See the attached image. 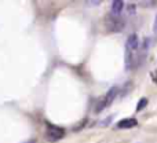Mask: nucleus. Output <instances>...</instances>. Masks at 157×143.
Here are the masks:
<instances>
[{"instance_id": "obj_1", "label": "nucleus", "mask_w": 157, "mask_h": 143, "mask_svg": "<svg viewBox=\"0 0 157 143\" xmlns=\"http://www.w3.org/2000/svg\"><path fill=\"white\" fill-rule=\"evenodd\" d=\"M105 25L109 32H121L124 28V21L120 18V15L108 14L105 18Z\"/></svg>"}, {"instance_id": "obj_2", "label": "nucleus", "mask_w": 157, "mask_h": 143, "mask_svg": "<svg viewBox=\"0 0 157 143\" xmlns=\"http://www.w3.org/2000/svg\"><path fill=\"white\" fill-rule=\"evenodd\" d=\"M117 92H119V88H116V87L109 89L108 94L105 95V98H103V99L98 103L97 107H95V111H97V113H99V111H102L105 107H108V106L114 100V98L117 96Z\"/></svg>"}, {"instance_id": "obj_3", "label": "nucleus", "mask_w": 157, "mask_h": 143, "mask_svg": "<svg viewBox=\"0 0 157 143\" xmlns=\"http://www.w3.org/2000/svg\"><path fill=\"white\" fill-rule=\"evenodd\" d=\"M63 136H65V130H62V128L59 127H48L46 131V138L47 141L50 142H57L59 141V139H62Z\"/></svg>"}, {"instance_id": "obj_4", "label": "nucleus", "mask_w": 157, "mask_h": 143, "mask_svg": "<svg viewBox=\"0 0 157 143\" xmlns=\"http://www.w3.org/2000/svg\"><path fill=\"white\" fill-rule=\"evenodd\" d=\"M139 47V39L136 35H130L127 39V43H125V51H136Z\"/></svg>"}, {"instance_id": "obj_5", "label": "nucleus", "mask_w": 157, "mask_h": 143, "mask_svg": "<svg viewBox=\"0 0 157 143\" xmlns=\"http://www.w3.org/2000/svg\"><path fill=\"white\" fill-rule=\"evenodd\" d=\"M136 125H138V121L135 119H124L117 122V128L119 130H130V128H134Z\"/></svg>"}, {"instance_id": "obj_6", "label": "nucleus", "mask_w": 157, "mask_h": 143, "mask_svg": "<svg viewBox=\"0 0 157 143\" xmlns=\"http://www.w3.org/2000/svg\"><path fill=\"white\" fill-rule=\"evenodd\" d=\"M123 8H124V2H121V0H114V2H112V14H113V15H120Z\"/></svg>"}, {"instance_id": "obj_7", "label": "nucleus", "mask_w": 157, "mask_h": 143, "mask_svg": "<svg viewBox=\"0 0 157 143\" xmlns=\"http://www.w3.org/2000/svg\"><path fill=\"white\" fill-rule=\"evenodd\" d=\"M135 65V57H134V52L131 51H125V69L131 70Z\"/></svg>"}, {"instance_id": "obj_8", "label": "nucleus", "mask_w": 157, "mask_h": 143, "mask_svg": "<svg viewBox=\"0 0 157 143\" xmlns=\"http://www.w3.org/2000/svg\"><path fill=\"white\" fill-rule=\"evenodd\" d=\"M146 106H147V99H146V98H142V99L138 102V106H136V111L144 110Z\"/></svg>"}, {"instance_id": "obj_9", "label": "nucleus", "mask_w": 157, "mask_h": 143, "mask_svg": "<svg viewBox=\"0 0 157 143\" xmlns=\"http://www.w3.org/2000/svg\"><path fill=\"white\" fill-rule=\"evenodd\" d=\"M150 76H152L153 83L157 84V72H156V70H152V72H150Z\"/></svg>"}, {"instance_id": "obj_10", "label": "nucleus", "mask_w": 157, "mask_h": 143, "mask_svg": "<svg viewBox=\"0 0 157 143\" xmlns=\"http://www.w3.org/2000/svg\"><path fill=\"white\" fill-rule=\"evenodd\" d=\"M149 46H150V40L146 37L144 41V50H149Z\"/></svg>"}, {"instance_id": "obj_11", "label": "nucleus", "mask_w": 157, "mask_h": 143, "mask_svg": "<svg viewBox=\"0 0 157 143\" xmlns=\"http://www.w3.org/2000/svg\"><path fill=\"white\" fill-rule=\"evenodd\" d=\"M128 11H130L131 15H134V14H135V4H130V6H128Z\"/></svg>"}, {"instance_id": "obj_12", "label": "nucleus", "mask_w": 157, "mask_h": 143, "mask_svg": "<svg viewBox=\"0 0 157 143\" xmlns=\"http://www.w3.org/2000/svg\"><path fill=\"white\" fill-rule=\"evenodd\" d=\"M141 4H144V7H147L149 4H156V2H142Z\"/></svg>"}, {"instance_id": "obj_13", "label": "nucleus", "mask_w": 157, "mask_h": 143, "mask_svg": "<svg viewBox=\"0 0 157 143\" xmlns=\"http://www.w3.org/2000/svg\"><path fill=\"white\" fill-rule=\"evenodd\" d=\"M153 30L157 32V15H156V18H155V24H153Z\"/></svg>"}, {"instance_id": "obj_14", "label": "nucleus", "mask_w": 157, "mask_h": 143, "mask_svg": "<svg viewBox=\"0 0 157 143\" xmlns=\"http://www.w3.org/2000/svg\"><path fill=\"white\" fill-rule=\"evenodd\" d=\"M87 4H92V6H99L101 2H87Z\"/></svg>"}, {"instance_id": "obj_15", "label": "nucleus", "mask_w": 157, "mask_h": 143, "mask_svg": "<svg viewBox=\"0 0 157 143\" xmlns=\"http://www.w3.org/2000/svg\"><path fill=\"white\" fill-rule=\"evenodd\" d=\"M24 143H36V139H30V141H26V142H24Z\"/></svg>"}]
</instances>
